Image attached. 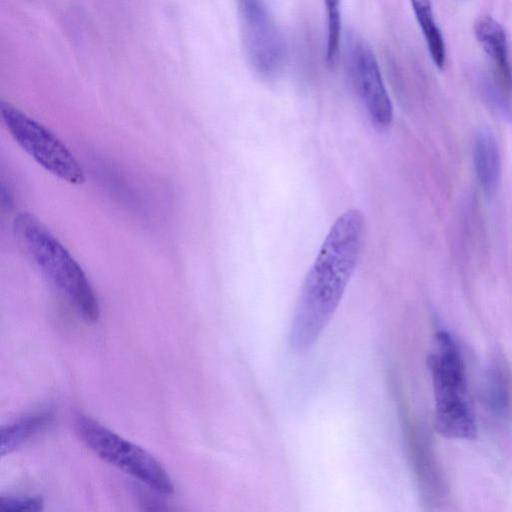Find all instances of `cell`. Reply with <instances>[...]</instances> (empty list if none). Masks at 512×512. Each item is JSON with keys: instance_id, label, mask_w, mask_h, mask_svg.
I'll list each match as a JSON object with an SVG mask.
<instances>
[{"instance_id": "obj_15", "label": "cell", "mask_w": 512, "mask_h": 512, "mask_svg": "<svg viewBox=\"0 0 512 512\" xmlns=\"http://www.w3.org/2000/svg\"><path fill=\"white\" fill-rule=\"evenodd\" d=\"M43 499L38 496H2L0 498V511H27V512H38L43 510Z\"/></svg>"}, {"instance_id": "obj_13", "label": "cell", "mask_w": 512, "mask_h": 512, "mask_svg": "<svg viewBox=\"0 0 512 512\" xmlns=\"http://www.w3.org/2000/svg\"><path fill=\"white\" fill-rule=\"evenodd\" d=\"M485 393L487 401L495 411L502 412L506 409L508 403V390L505 378L500 370H490V373L487 376Z\"/></svg>"}, {"instance_id": "obj_5", "label": "cell", "mask_w": 512, "mask_h": 512, "mask_svg": "<svg viewBox=\"0 0 512 512\" xmlns=\"http://www.w3.org/2000/svg\"><path fill=\"white\" fill-rule=\"evenodd\" d=\"M0 112L10 135L36 163L70 184L85 182L80 163L48 128L8 102L1 101Z\"/></svg>"}, {"instance_id": "obj_10", "label": "cell", "mask_w": 512, "mask_h": 512, "mask_svg": "<svg viewBox=\"0 0 512 512\" xmlns=\"http://www.w3.org/2000/svg\"><path fill=\"white\" fill-rule=\"evenodd\" d=\"M53 415L47 411L26 415L1 429L0 454L5 456L19 449L31 438L45 430L52 422Z\"/></svg>"}, {"instance_id": "obj_8", "label": "cell", "mask_w": 512, "mask_h": 512, "mask_svg": "<svg viewBox=\"0 0 512 512\" xmlns=\"http://www.w3.org/2000/svg\"><path fill=\"white\" fill-rule=\"evenodd\" d=\"M474 33L495 66V80L509 94L512 92V69L508 59L507 38L502 25L491 16H483L475 22Z\"/></svg>"}, {"instance_id": "obj_4", "label": "cell", "mask_w": 512, "mask_h": 512, "mask_svg": "<svg viewBox=\"0 0 512 512\" xmlns=\"http://www.w3.org/2000/svg\"><path fill=\"white\" fill-rule=\"evenodd\" d=\"M74 427L81 441L103 461L133 476L157 493H174V484L168 472L144 448L83 414L76 416Z\"/></svg>"}, {"instance_id": "obj_2", "label": "cell", "mask_w": 512, "mask_h": 512, "mask_svg": "<svg viewBox=\"0 0 512 512\" xmlns=\"http://www.w3.org/2000/svg\"><path fill=\"white\" fill-rule=\"evenodd\" d=\"M19 244L41 271L74 305L88 322H97L100 307L97 296L81 266L34 215L19 213L13 221Z\"/></svg>"}, {"instance_id": "obj_3", "label": "cell", "mask_w": 512, "mask_h": 512, "mask_svg": "<svg viewBox=\"0 0 512 512\" xmlns=\"http://www.w3.org/2000/svg\"><path fill=\"white\" fill-rule=\"evenodd\" d=\"M439 434L452 439H473L477 425L471 406L464 359L454 337L438 331L428 358Z\"/></svg>"}, {"instance_id": "obj_12", "label": "cell", "mask_w": 512, "mask_h": 512, "mask_svg": "<svg viewBox=\"0 0 512 512\" xmlns=\"http://www.w3.org/2000/svg\"><path fill=\"white\" fill-rule=\"evenodd\" d=\"M326 11V61L332 66L339 54L341 39V0H323Z\"/></svg>"}, {"instance_id": "obj_1", "label": "cell", "mask_w": 512, "mask_h": 512, "mask_svg": "<svg viewBox=\"0 0 512 512\" xmlns=\"http://www.w3.org/2000/svg\"><path fill=\"white\" fill-rule=\"evenodd\" d=\"M365 236V217L352 208L334 221L308 270L292 317L289 343L309 349L332 319L357 266Z\"/></svg>"}, {"instance_id": "obj_6", "label": "cell", "mask_w": 512, "mask_h": 512, "mask_svg": "<svg viewBox=\"0 0 512 512\" xmlns=\"http://www.w3.org/2000/svg\"><path fill=\"white\" fill-rule=\"evenodd\" d=\"M245 53L253 70L273 79L287 60L284 37L264 0H236Z\"/></svg>"}, {"instance_id": "obj_11", "label": "cell", "mask_w": 512, "mask_h": 512, "mask_svg": "<svg viewBox=\"0 0 512 512\" xmlns=\"http://www.w3.org/2000/svg\"><path fill=\"white\" fill-rule=\"evenodd\" d=\"M410 2L430 56L434 64L442 70L445 66V44L433 16L431 0H410Z\"/></svg>"}, {"instance_id": "obj_7", "label": "cell", "mask_w": 512, "mask_h": 512, "mask_svg": "<svg viewBox=\"0 0 512 512\" xmlns=\"http://www.w3.org/2000/svg\"><path fill=\"white\" fill-rule=\"evenodd\" d=\"M346 58L352 82L368 117L378 130H386L393 120V106L373 50L363 38L350 33L346 40Z\"/></svg>"}, {"instance_id": "obj_14", "label": "cell", "mask_w": 512, "mask_h": 512, "mask_svg": "<svg viewBox=\"0 0 512 512\" xmlns=\"http://www.w3.org/2000/svg\"><path fill=\"white\" fill-rule=\"evenodd\" d=\"M480 87L486 100L497 109L502 115L510 117L512 115V106L509 101L508 93L489 77L479 78Z\"/></svg>"}, {"instance_id": "obj_9", "label": "cell", "mask_w": 512, "mask_h": 512, "mask_svg": "<svg viewBox=\"0 0 512 512\" xmlns=\"http://www.w3.org/2000/svg\"><path fill=\"white\" fill-rule=\"evenodd\" d=\"M473 163L481 189L486 195H493L501 177V154L497 140L489 129H482L475 138Z\"/></svg>"}]
</instances>
